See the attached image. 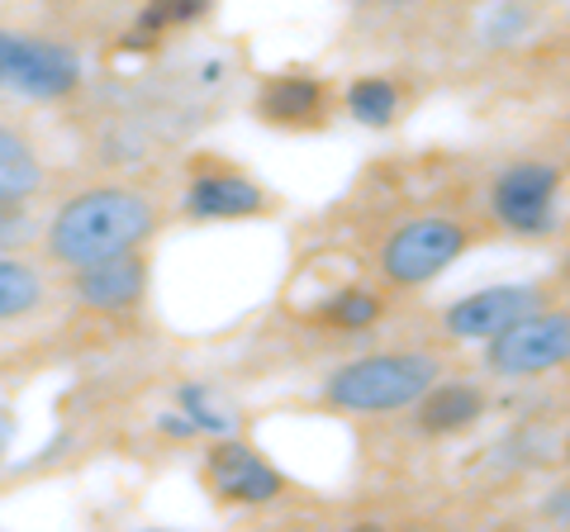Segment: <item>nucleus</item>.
Returning <instances> with one entry per match:
<instances>
[{"label": "nucleus", "mask_w": 570, "mask_h": 532, "mask_svg": "<svg viewBox=\"0 0 570 532\" xmlns=\"http://www.w3.org/2000/svg\"><path fill=\"white\" fill-rule=\"evenodd\" d=\"M153 205L148 195L138 190H86L77 195L58 219L48 228V247L52 257L67 262V266H91L100 257H115V253H129L142 238L153 234Z\"/></svg>", "instance_id": "nucleus-1"}, {"label": "nucleus", "mask_w": 570, "mask_h": 532, "mask_svg": "<svg viewBox=\"0 0 570 532\" xmlns=\"http://www.w3.org/2000/svg\"><path fill=\"white\" fill-rule=\"evenodd\" d=\"M442 376V366L423 352H381V357H362L337 366L324 395L337 404V410L352 414H395L419 404V395Z\"/></svg>", "instance_id": "nucleus-2"}, {"label": "nucleus", "mask_w": 570, "mask_h": 532, "mask_svg": "<svg viewBox=\"0 0 570 532\" xmlns=\"http://www.w3.org/2000/svg\"><path fill=\"white\" fill-rule=\"evenodd\" d=\"M461 253H466V228L456 219L433 215V219H414V224H404L400 234H390L381 266L395 286H423V280H433L438 272H448Z\"/></svg>", "instance_id": "nucleus-3"}, {"label": "nucleus", "mask_w": 570, "mask_h": 532, "mask_svg": "<svg viewBox=\"0 0 570 532\" xmlns=\"http://www.w3.org/2000/svg\"><path fill=\"white\" fill-rule=\"evenodd\" d=\"M77 77H81V67L67 48L0 29V86L6 91H20L33 100H58L77 86Z\"/></svg>", "instance_id": "nucleus-4"}, {"label": "nucleus", "mask_w": 570, "mask_h": 532, "mask_svg": "<svg viewBox=\"0 0 570 532\" xmlns=\"http://www.w3.org/2000/svg\"><path fill=\"white\" fill-rule=\"evenodd\" d=\"M570 352V324L566 314H523L513 318L504 333L490 338V366L504 376H542V371L561 366Z\"/></svg>", "instance_id": "nucleus-5"}, {"label": "nucleus", "mask_w": 570, "mask_h": 532, "mask_svg": "<svg viewBox=\"0 0 570 532\" xmlns=\"http://www.w3.org/2000/svg\"><path fill=\"white\" fill-rule=\"evenodd\" d=\"M557 186H561L557 167H542V162L513 167L499 176V186H494V215L504 219L513 234H547Z\"/></svg>", "instance_id": "nucleus-6"}, {"label": "nucleus", "mask_w": 570, "mask_h": 532, "mask_svg": "<svg viewBox=\"0 0 570 532\" xmlns=\"http://www.w3.org/2000/svg\"><path fill=\"white\" fill-rule=\"evenodd\" d=\"M532 309H542L538 286H494V290L456 299L448 309V333L452 338H494V333H504L513 318H523Z\"/></svg>", "instance_id": "nucleus-7"}, {"label": "nucleus", "mask_w": 570, "mask_h": 532, "mask_svg": "<svg viewBox=\"0 0 570 532\" xmlns=\"http://www.w3.org/2000/svg\"><path fill=\"white\" fill-rule=\"evenodd\" d=\"M209 485L224 494V500H243V504H266L281 494V475L266 466V461L243 447V442H219L209 452Z\"/></svg>", "instance_id": "nucleus-8"}, {"label": "nucleus", "mask_w": 570, "mask_h": 532, "mask_svg": "<svg viewBox=\"0 0 570 532\" xmlns=\"http://www.w3.org/2000/svg\"><path fill=\"white\" fill-rule=\"evenodd\" d=\"M77 295L81 305L91 309H124L134 305V299L142 295V262L129 253H115V257H100L91 266H77Z\"/></svg>", "instance_id": "nucleus-9"}, {"label": "nucleus", "mask_w": 570, "mask_h": 532, "mask_svg": "<svg viewBox=\"0 0 570 532\" xmlns=\"http://www.w3.org/2000/svg\"><path fill=\"white\" fill-rule=\"evenodd\" d=\"M485 414V395L475 385H428L419 395V423L428 433H456Z\"/></svg>", "instance_id": "nucleus-10"}, {"label": "nucleus", "mask_w": 570, "mask_h": 532, "mask_svg": "<svg viewBox=\"0 0 570 532\" xmlns=\"http://www.w3.org/2000/svg\"><path fill=\"white\" fill-rule=\"evenodd\" d=\"M190 209L205 219H238V215H257L262 209V190L243 176H200L190 186Z\"/></svg>", "instance_id": "nucleus-11"}, {"label": "nucleus", "mask_w": 570, "mask_h": 532, "mask_svg": "<svg viewBox=\"0 0 570 532\" xmlns=\"http://www.w3.org/2000/svg\"><path fill=\"white\" fill-rule=\"evenodd\" d=\"M43 186V167L20 134L0 129V205H14Z\"/></svg>", "instance_id": "nucleus-12"}, {"label": "nucleus", "mask_w": 570, "mask_h": 532, "mask_svg": "<svg viewBox=\"0 0 570 532\" xmlns=\"http://www.w3.org/2000/svg\"><path fill=\"white\" fill-rule=\"evenodd\" d=\"M324 110V86L318 81H305V77H285V81H272L262 91V115L266 119H285V124H295V119H309Z\"/></svg>", "instance_id": "nucleus-13"}, {"label": "nucleus", "mask_w": 570, "mask_h": 532, "mask_svg": "<svg viewBox=\"0 0 570 532\" xmlns=\"http://www.w3.org/2000/svg\"><path fill=\"white\" fill-rule=\"evenodd\" d=\"M43 299V280L29 262L0 257V318H20Z\"/></svg>", "instance_id": "nucleus-14"}, {"label": "nucleus", "mask_w": 570, "mask_h": 532, "mask_svg": "<svg viewBox=\"0 0 570 532\" xmlns=\"http://www.w3.org/2000/svg\"><path fill=\"white\" fill-rule=\"evenodd\" d=\"M347 110L362 124H371V129H381V124L395 119L400 96H395V86H390V81H356L347 91Z\"/></svg>", "instance_id": "nucleus-15"}, {"label": "nucleus", "mask_w": 570, "mask_h": 532, "mask_svg": "<svg viewBox=\"0 0 570 532\" xmlns=\"http://www.w3.org/2000/svg\"><path fill=\"white\" fill-rule=\"evenodd\" d=\"M376 314H381V299L371 295V290H343L337 299H328V305H324L328 324H343V328H362Z\"/></svg>", "instance_id": "nucleus-16"}, {"label": "nucleus", "mask_w": 570, "mask_h": 532, "mask_svg": "<svg viewBox=\"0 0 570 532\" xmlns=\"http://www.w3.org/2000/svg\"><path fill=\"white\" fill-rule=\"evenodd\" d=\"M209 10V0H153L148 10V29H163V24H186V20H200Z\"/></svg>", "instance_id": "nucleus-17"}, {"label": "nucleus", "mask_w": 570, "mask_h": 532, "mask_svg": "<svg viewBox=\"0 0 570 532\" xmlns=\"http://www.w3.org/2000/svg\"><path fill=\"white\" fill-rule=\"evenodd\" d=\"M186 410H190V423H195V428H209V433H228V428H234V418H228V414H214L209 410V400H205V390H186Z\"/></svg>", "instance_id": "nucleus-18"}, {"label": "nucleus", "mask_w": 570, "mask_h": 532, "mask_svg": "<svg viewBox=\"0 0 570 532\" xmlns=\"http://www.w3.org/2000/svg\"><path fill=\"white\" fill-rule=\"evenodd\" d=\"M29 234V219L20 215V209H10V205H0V247H10V243H20Z\"/></svg>", "instance_id": "nucleus-19"}, {"label": "nucleus", "mask_w": 570, "mask_h": 532, "mask_svg": "<svg viewBox=\"0 0 570 532\" xmlns=\"http://www.w3.org/2000/svg\"><path fill=\"white\" fill-rule=\"evenodd\" d=\"M163 428H167V433H176V437H186V433H195V423H190V418H176V414H171V418H163Z\"/></svg>", "instance_id": "nucleus-20"}]
</instances>
